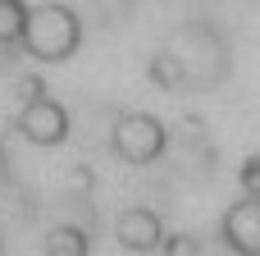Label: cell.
I'll return each mask as SVG.
<instances>
[{
  "label": "cell",
  "instance_id": "7",
  "mask_svg": "<svg viewBox=\"0 0 260 256\" xmlns=\"http://www.w3.org/2000/svg\"><path fill=\"white\" fill-rule=\"evenodd\" d=\"M46 256H87V238L69 224H55L46 234Z\"/></svg>",
  "mask_w": 260,
  "mask_h": 256
},
{
  "label": "cell",
  "instance_id": "1",
  "mask_svg": "<svg viewBox=\"0 0 260 256\" xmlns=\"http://www.w3.org/2000/svg\"><path fill=\"white\" fill-rule=\"evenodd\" d=\"M37 64H64L78 55L82 46V23L69 5L59 0H41L27 9V27H23V41H18Z\"/></svg>",
  "mask_w": 260,
  "mask_h": 256
},
{
  "label": "cell",
  "instance_id": "2",
  "mask_svg": "<svg viewBox=\"0 0 260 256\" xmlns=\"http://www.w3.org/2000/svg\"><path fill=\"white\" fill-rule=\"evenodd\" d=\"M165 147H169V133H165V124H160L155 115H146V110H123V115L114 119V128H110V151H114L123 165L146 169V165H155V160L165 156Z\"/></svg>",
  "mask_w": 260,
  "mask_h": 256
},
{
  "label": "cell",
  "instance_id": "4",
  "mask_svg": "<svg viewBox=\"0 0 260 256\" xmlns=\"http://www.w3.org/2000/svg\"><path fill=\"white\" fill-rule=\"evenodd\" d=\"M219 234H224V243L238 256H260V197H247V192H242V197L224 211Z\"/></svg>",
  "mask_w": 260,
  "mask_h": 256
},
{
  "label": "cell",
  "instance_id": "5",
  "mask_svg": "<svg viewBox=\"0 0 260 256\" xmlns=\"http://www.w3.org/2000/svg\"><path fill=\"white\" fill-rule=\"evenodd\" d=\"M114 234H119V243H123L128 252H155V247L165 243V224H160V215H155L151 206H128V211H119Z\"/></svg>",
  "mask_w": 260,
  "mask_h": 256
},
{
  "label": "cell",
  "instance_id": "6",
  "mask_svg": "<svg viewBox=\"0 0 260 256\" xmlns=\"http://www.w3.org/2000/svg\"><path fill=\"white\" fill-rule=\"evenodd\" d=\"M27 0H0V46H18L27 27Z\"/></svg>",
  "mask_w": 260,
  "mask_h": 256
},
{
  "label": "cell",
  "instance_id": "8",
  "mask_svg": "<svg viewBox=\"0 0 260 256\" xmlns=\"http://www.w3.org/2000/svg\"><path fill=\"white\" fill-rule=\"evenodd\" d=\"M238 183H242V192H247V197H260V156H247V160H242Z\"/></svg>",
  "mask_w": 260,
  "mask_h": 256
},
{
  "label": "cell",
  "instance_id": "3",
  "mask_svg": "<svg viewBox=\"0 0 260 256\" xmlns=\"http://www.w3.org/2000/svg\"><path fill=\"white\" fill-rule=\"evenodd\" d=\"M69 110L50 96V92H41L37 82H27V96H23V110L14 115V133L27 142V147H41V151H50V147H64L69 142Z\"/></svg>",
  "mask_w": 260,
  "mask_h": 256
}]
</instances>
